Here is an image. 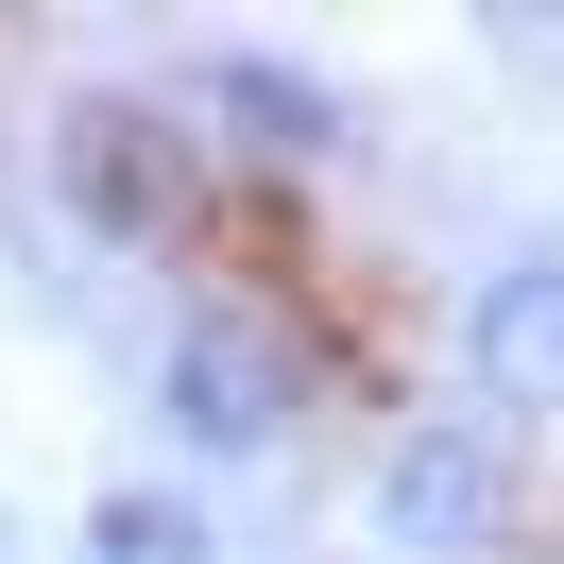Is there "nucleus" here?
<instances>
[{"mask_svg":"<svg viewBox=\"0 0 564 564\" xmlns=\"http://www.w3.org/2000/svg\"><path fill=\"white\" fill-rule=\"evenodd\" d=\"M52 223L86 257H172L206 223V138L172 86H69L52 104Z\"/></svg>","mask_w":564,"mask_h":564,"instance_id":"f257e3e1","label":"nucleus"},{"mask_svg":"<svg viewBox=\"0 0 564 564\" xmlns=\"http://www.w3.org/2000/svg\"><path fill=\"white\" fill-rule=\"evenodd\" d=\"M154 411H172V445H188V462H274L291 427H308V343H291L257 291H206V308L172 325Z\"/></svg>","mask_w":564,"mask_h":564,"instance_id":"f03ea898","label":"nucleus"},{"mask_svg":"<svg viewBox=\"0 0 564 564\" xmlns=\"http://www.w3.org/2000/svg\"><path fill=\"white\" fill-rule=\"evenodd\" d=\"M359 513H377V547H411V564L496 547V530H513V427H496V411H427V427H393Z\"/></svg>","mask_w":564,"mask_h":564,"instance_id":"7ed1b4c3","label":"nucleus"},{"mask_svg":"<svg viewBox=\"0 0 564 564\" xmlns=\"http://www.w3.org/2000/svg\"><path fill=\"white\" fill-rule=\"evenodd\" d=\"M188 104H223V138L274 154V172H325V154L359 138V104H343L325 69H291V52H206V69H188Z\"/></svg>","mask_w":564,"mask_h":564,"instance_id":"20e7f679","label":"nucleus"},{"mask_svg":"<svg viewBox=\"0 0 564 564\" xmlns=\"http://www.w3.org/2000/svg\"><path fill=\"white\" fill-rule=\"evenodd\" d=\"M462 377L496 411H564V257H496L462 308Z\"/></svg>","mask_w":564,"mask_h":564,"instance_id":"39448f33","label":"nucleus"},{"mask_svg":"<svg viewBox=\"0 0 564 564\" xmlns=\"http://www.w3.org/2000/svg\"><path fill=\"white\" fill-rule=\"evenodd\" d=\"M86 564H206V513L154 496V479H120L104 513H86Z\"/></svg>","mask_w":564,"mask_h":564,"instance_id":"423d86ee","label":"nucleus"}]
</instances>
